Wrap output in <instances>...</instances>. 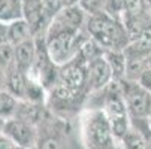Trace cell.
Listing matches in <instances>:
<instances>
[{"instance_id": "cell-19", "label": "cell", "mask_w": 151, "mask_h": 149, "mask_svg": "<svg viewBox=\"0 0 151 149\" xmlns=\"http://www.w3.org/2000/svg\"><path fill=\"white\" fill-rule=\"evenodd\" d=\"M121 140H123L126 149H150L148 145H147V142H145V139L139 133V130L136 131V130H132L130 128L124 134V137Z\"/></svg>"}, {"instance_id": "cell-5", "label": "cell", "mask_w": 151, "mask_h": 149, "mask_svg": "<svg viewBox=\"0 0 151 149\" xmlns=\"http://www.w3.org/2000/svg\"><path fill=\"white\" fill-rule=\"evenodd\" d=\"M2 134H5L15 146H21L26 149H33L37 143L36 125L18 118H11L3 122Z\"/></svg>"}, {"instance_id": "cell-4", "label": "cell", "mask_w": 151, "mask_h": 149, "mask_svg": "<svg viewBox=\"0 0 151 149\" xmlns=\"http://www.w3.org/2000/svg\"><path fill=\"white\" fill-rule=\"evenodd\" d=\"M120 82H121V91H123L127 112L138 119H145L147 116H150L151 115V96L138 82H130L124 79Z\"/></svg>"}, {"instance_id": "cell-22", "label": "cell", "mask_w": 151, "mask_h": 149, "mask_svg": "<svg viewBox=\"0 0 151 149\" xmlns=\"http://www.w3.org/2000/svg\"><path fill=\"white\" fill-rule=\"evenodd\" d=\"M8 43V24L0 23V46Z\"/></svg>"}, {"instance_id": "cell-26", "label": "cell", "mask_w": 151, "mask_h": 149, "mask_svg": "<svg viewBox=\"0 0 151 149\" xmlns=\"http://www.w3.org/2000/svg\"><path fill=\"white\" fill-rule=\"evenodd\" d=\"M147 67L151 69V54H148V57H147Z\"/></svg>"}, {"instance_id": "cell-20", "label": "cell", "mask_w": 151, "mask_h": 149, "mask_svg": "<svg viewBox=\"0 0 151 149\" xmlns=\"http://www.w3.org/2000/svg\"><path fill=\"white\" fill-rule=\"evenodd\" d=\"M42 5H44L47 15L52 19L64 6H66V2H64V0H42Z\"/></svg>"}, {"instance_id": "cell-27", "label": "cell", "mask_w": 151, "mask_h": 149, "mask_svg": "<svg viewBox=\"0 0 151 149\" xmlns=\"http://www.w3.org/2000/svg\"><path fill=\"white\" fill-rule=\"evenodd\" d=\"M3 122H5V121H2V119H0V134H2V128H3Z\"/></svg>"}, {"instance_id": "cell-17", "label": "cell", "mask_w": 151, "mask_h": 149, "mask_svg": "<svg viewBox=\"0 0 151 149\" xmlns=\"http://www.w3.org/2000/svg\"><path fill=\"white\" fill-rule=\"evenodd\" d=\"M21 18V0H0V23H11Z\"/></svg>"}, {"instance_id": "cell-16", "label": "cell", "mask_w": 151, "mask_h": 149, "mask_svg": "<svg viewBox=\"0 0 151 149\" xmlns=\"http://www.w3.org/2000/svg\"><path fill=\"white\" fill-rule=\"evenodd\" d=\"M18 103L19 100L12 96L9 91L2 90L0 91V119L6 121L15 116V112L18 109Z\"/></svg>"}, {"instance_id": "cell-11", "label": "cell", "mask_w": 151, "mask_h": 149, "mask_svg": "<svg viewBox=\"0 0 151 149\" xmlns=\"http://www.w3.org/2000/svg\"><path fill=\"white\" fill-rule=\"evenodd\" d=\"M30 39H33V33L30 30V26L23 18L8 23V43L17 46Z\"/></svg>"}, {"instance_id": "cell-3", "label": "cell", "mask_w": 151, "mask_h": 149, "mask_svg": "<svg viewBox=\"0 0 151 149\" xmlns=\"http://www.w3.org/2000/svg\"><path fill=\"white\" fill-rule=\"evenodd\" d=\"M82 136L87 149H114L115 137L102 109L87 112L82 121Z\"/></svg>"}, {"instance_id": "cell-18", "label": "cell", "mask_w": 151, "mask_h": 149, "mask_svg": "<svg viewBox=\"0 0 151 149\" xmlns=\"http://www.w3.org/2000/svg\"><path fill=\"white\" fill-rule=\"evenodd\" d=\"M0 69L5 72V75L15 69V46L11 43L0 46Z\"/></svg>"}, {"instance_id": "cell-12", "label": "cell", "mask_w": 151, "mask_h": 149, "mask_svg": "<svg viewBox=\"0 0 151 149\" xmlns=\"http://www.w3.org/2000/svg\"><path fill=\"white\" fill-rule=\"evenodd\" d=\"M29 79H30V78H29L27 73L14 69V70H11V72L6 75V87H5V90L9 91L12 96H15V97L21 101V100H23V97H24V93H26V88H27Z\"/></svg>"}, {"instance_id": "cell-1", "label": "cell", "mask_w": 151, "mask_h": 149, "mask_svg": "<svg viewBox=\"0 0 151 149\" xmlns=\"http://www.w3.org/2000/svg\"><path fill=\"white\" fill-rule=\"evenodd\" d=\"M84 31L91 40L106 51H124L129 45V33L117 15L96 12L87 15Z\"/></svg>"}, {"instance_id": "cell-29", "label": "cell", "mask_w": 151, "mask_h": 149, "mask_svg": "<svg viewBox=\"0 0 151 149\" xmlns=\"http://www.w3.org/2000/svg\"><path fill=\"white\" fill-rule=\"evenodd\" d=\"M33 149H36V148H33Z\"/></svg>"}, {"instance_id": "cell-14", "label": "cell", "mask_w": 151, "mask_h": 149, "mask_svg": "<svg viewBox=\"0 0 151 149\" xmlns=\"http://www.w3.org/2000/svg\"><path fill=\"white\" fill-rule=\"evenodd\" d=\"M108 66L112 72L114 81H123L126 72V57L123 51H106L103 54Z\"/></svg>"}, {"instance_id": "cell-6", "label": "cell", "mask_w": 151, "mask_h": 149, "mask_svg": "<svg viewBox=\"0 0 151 149\" xmlns=\"http://www.w3.org/2000/svg\"><path fill=\"white\" fill-rule=\"evenodd\" d=\"M21 18L30 26L33 37H45L51 18L47 15L42 0H21Z\"/></svg>"}, {"instance_id": "cell-2", "label": "cell", "mask_w": 151, "mask_h": 149, "mask_svg": "<svg viewBox=\"0 0 151 149\" xmlns=\"http://www.w3.org/2000/svg\"><path fill=\"white\" fill-rule=\"evenodd\" d=\"M87 37L88 36L85 34V31L70 33L48 27L44 37L47 54L55 66H64L66 63L76 58L81 45Z\"/></svg>"}, {"instance_id": "cell-23", "label": "cell", "mask_w": 151, "mask_h": 149, "mask_svg": "<svg viewBox=\"0 0 151 149\" xmlns=\"http://www.w3.org/2000/svg\"><path fill=\"white\" fill-rule=\"evenodd\" d=\"M14 143L5 136V134H0V149H14Z\"/></svg>"}, {"instance_id": "cell-21", "label": "cell", "mask_w": 151, "mask_h": 149, "mask_svg": "<svg viewBox=\"0 0 151 149\" xmlns=\"http://www.w3.org/2000/svg\"><path fill=\"white\" fill-rule=\"evenodd\" d=\"M138 83L151 96V69H147V70L142 73V76L139 78Z\"/></svg>"}, {"instance_id": "cell-8", "label": "cell", "mask_w": 151, "mask_h": 149, "mask_svg": "<svg viewBox=\"0 0 151 149\" xmlns=\"http://www.w3.org/2000/svg\"><path fill=\"white\" fill-rule=\"evenodd\" d=\"M85 73H87V93L102 91L114 81L112 72L103 55L87 63Z\"/></svg>"}, {"instance_id": "cell-24", "label": "cell", "mask_w": 151, "mask_h": 149, "mask_svg": "<svg viewBox=\"0 0 151 149\" xmlns=\"http://www.w3.org/2000/svg\"><path fill=\"white\" fill-rule=\"evenodd\" d=\"M5 87H6V75L2 69H0V91L5 90Z\"/></svg>"}, {"instance_id": "cell-13", "label": "cell", "mask_w": 151, "mask_h": 149, "mask_svg": "<svg viewBox=\"0 0 151 149\" xmlns=\"http://www.w3.org/2000/svg\"><path fill=\"white\" fill-rule=\"evenodd\" d=\"M126 57V72H124V81L138 82L142 73L148 69L147 67V57L139 55H127Z\"/></svg>"}, {"instance_id": "cell-28", "label": "cell", "mask_w": 151, "mask_h": 149, "mask_svg": "<svg viewBox=\"0 0 151 149\" xmlns=\"http://www.w3.org/2000/svg\"><path fill=\"white\" fill-rule=\"evenodd\" d=\"M14 149H26V148H21V146H14Z\"/></svg>"}, {"instance_id": "cell-15", "label": "cell", "mask_w": 151, "mask_h": 149, "mask_svg": "<svg viewBox=\"0 0 151 149\" xmlns=\"http://www.w3.org/2000/svg\"><path fill=\"white\" fill-rule=\"evenodd\" d=\"M78 5L85 11L87 15L96 12H106V14L115 15L118 12L115 0H79Z\"/></svg>"}, {"instance_id": "cell-25", "label": "cell", "mask_w": 151, "mask_h": 149, "mask_svg": "<svg viewBox=\"0 0 151 149\" xmlns=\"http://www.w3.org/2000/svg\"><path fill=\"white\" fill-rule=\"evenodd\" d=\"M64 2H66V6H69V5H78L79 0H64Z\"/></svg>"}, {"instance_id": "cell-9", "label": "cell", "mask_w": 151, "mask_h": 149, "mask_svg": "<svg viewBox=\"0 0 151 149\" xmlns=\"http://www.w3.org/2000/svg\"><path fill=\"white\" fill-rule=\"evenodd\" d=\"M36 58V39H30L15 46V69L29 73Z\"/></svg>"}, {"instance_id": "cell-7", "label": "cell", "mask_w": 151, "mask_h": 149, "mask_svg": "<svg viewBox=\"0 0 151 149\" xmlns=\"http://www.w3.org/2000/svg\"><path fill=\"white\" fill-rule=\"evenodd\" d=\"M87 21V14L79 5H69L64 6L52 19H51V29L64 30L70 33L84 31V26Z\"/></svg>"}, {"instance_id": "cell-10", "label": "cell", "mask_w": 151, "mask_h": 149, "mask_svg": "<svg viewBox=\"0 0 151 149\" xmlns=\"http://www.w3.org/2000/svg\"><path fill=\"white\" fill-rule=\"evenodd\" d=\"M127 55H139V57H148L151 54V26L130 37L129 45L123 51Z\"/></svg>"}]
</instances>
